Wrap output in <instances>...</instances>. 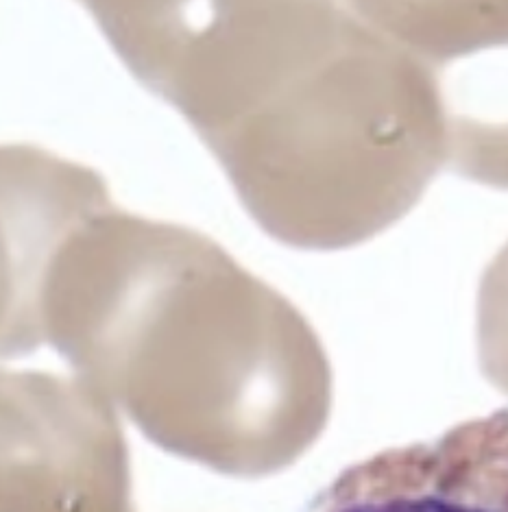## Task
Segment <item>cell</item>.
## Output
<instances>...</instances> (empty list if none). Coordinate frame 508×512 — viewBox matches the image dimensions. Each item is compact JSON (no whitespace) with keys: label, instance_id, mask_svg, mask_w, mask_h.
Listing matches in <instances>:
<instances>
[{"label":"cell","instance_id":"277c9868","mask_svg":"<svg viewBox=\"0 0 508 512\" xmlns=\"http://www.w3.org/2000/svg\"><path fill=\"white\" fill-rule=\"evenodd\" d=\"M482 358L493 382L508 393V245L498 253L482 282Z\"/></svg>","mask_w":508,"mask_h":512},{"label":"cell","instance_id":"7a4b0ae2","mask_svg":"<svg viewBox=\"0 0 508 512\" xmlns=\"http://www.w3.org/2000/svg\"><path fill=\"white\" fill-rule=\"evenodd\" d=\"M428 70L458 173L508 190V3L373 5Z\"/></svg>","mask_w":508,"mask_h":512},{"label":"cell","instance_id":"6da1fadb","mask_svg":"<svg viewBox=\"0 0 508 512\" xmlns=\"http://www.w3.org/2000/svg\"><path fill=\"white\" fill-rule=\"evenodd\" d=\"M280 33L247 197L290 245H354L406 214L445 160L434 85L402 42L338 9L293 5Z\"/></svg>","mask_w":508,"mask_h":512},{"label":"cell","instance_id":"3957f363","mask_svg":"<svg viewBox=\"0 0 508 512\" xmlns=\"http://www.w3.org/2000/svg\"><path fill=\"white\" fill-rule=\"evenodd\" d=\"M349 512H508V408L447 430Z\"/></svg>","mask_w":508,"mask_h":512}]
</instances>
